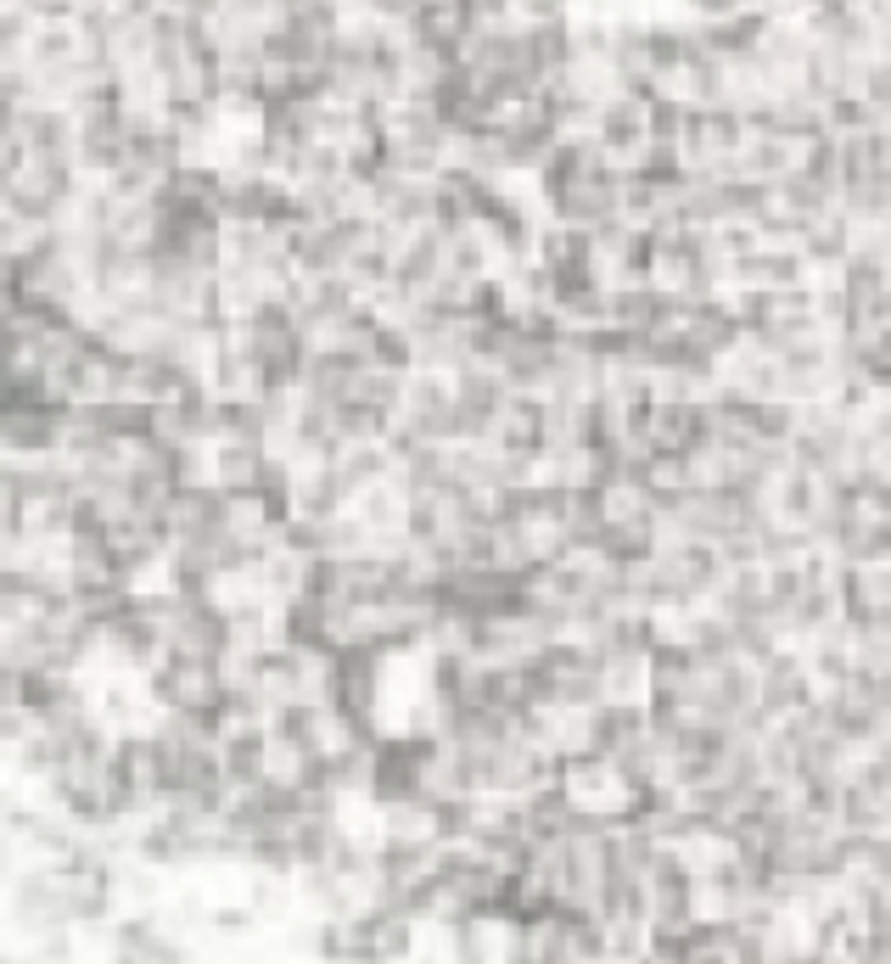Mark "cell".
<instances>
[{
    "mask_svg": "<svg viewBox=\"0 0 891 964\" xmlns=\"http://www.w3.org/2000/svg\"><path fill=\"white\" fill-rule=\"evenodd\" d=\"M505 399H510V388L494 365H460L454 370V438L460 444H488Z\"/></svg>",
    "mask_w": 891,
    "mask_h": 964,
    "instance_id": "cell-1",
    "label": "cell"
},
{
    "mask_svg": "<svg viewBox=\"0 0 891 964\" xmlns=\"http://www.w3.org/2000/svg\"><path fill=\"white\" fill-rule=\"evenodd\" d=\"M449 269V236L438 225H415L398 236V259H393V292L398 298H420L427 286Z\"/></svg>",
    "mask_w": 891,
    "mask_h": 964,
    "instance_id": "cell-2",
    "label": "cell"
},
{
    "mask_svg": "<svg viewBox=\"0 0 891 964\" xmlns=\"http://www.w3.org/2000/svg\"><path fill=\"white\" fill-rule=\"evenodd\" d=\"M589 135L600 140V152L612 163H634V152L645 147V95L634 90H612L589 118Z\"/></svg>",
    "mask_w": 891,
    "mask_h": 964,
    "instance_id": "cell-3",
    "label": "cell"
},
{
    "mask_svg": "<svg viewBox=\"0 0 891 964\" xmlns=\"http://www.w3.org/2000/svg\"><path fill=\"white\" fill-rule=\"evenodd\" d=\"M12 920L34 937L45 931H68V908H62V875L57 870H34L12 886Z\"/></svg>",
    "mask_w": 891,
    "mask_h": 964,
    "instance_id": "cell-4",
    "label": "cell"
},
{
    "mask_svg": "<svg viewBox=\"0 0 891 964\" xmlns=\"http://www.w3.org/2000/svg\"><path fill=\"white\" fill-rule=\"evenodd\" d=\"M219 751V768H224V780L230 791H247L264 780V757H269V730L264 723H230V730L213 741Z\"/></svg>",
    "mask_w": 891,
    "mask_h": 964,
    "instance_id": "cell-5",
    "label": "cell"
},
{
    "mask_svg": "<svg viewBox=\"0 0 891 964\" xmlns=\"http://www.w3.org/2000/svg\"><path fill=\"white\" fill-rule=\"evenodd\" d=\"M348 500H354V494H348L337 460H303V466H298V477H292V510H298V516L332 521Z\"/></svg>",
    "mask_w": 891,
    "mask_h": 964,
    "instance_id": "cell-6",
    "label": "cell"
},
{
    "mask_svg": "<svg viewBox=\"0 0 891 964\" xmlns=\"http://www.w3.org/2000/svg\"><path fill=\"white\" fill-rule=\"evenodd\" d=\"M269 460V444H253V438H213L208 449V482L219 489H253L258 471Z\"/></svg>",
    "mask_w": 891,
    "mask_h": 964,
    "instance_id": "cell-7",
    "label": "cell"
},
{
    "mask_svg": "<svg viewBox=\"0 0 891 964\" xmlns=\"http://www.w3.org/2000/svg\"><path fill=\"white\" fill-rule=\"evenodd\" d=\"M113 953L118 959H180L185 942H174L169 926L147 920V914H129V920L113 926Z\"/></svg>",
    "mask_w": 891,
    "mask_h": 964,
    "instance_id": "cell-8",
    "label": "cell"
},
{
    "mask_svg": "<svg viewBox=\"0 0 891 964\" xmlns=\"http://www.w3.org/2000/svg\"><path fill=\"white\" fill-rule=\"evenodd\" d=\"M332 421H337L343 444H382L393 426V410L370 404V399H343V404H332Z\"/></svg>",
    "mask_w": 891,
    "mask_h": 964,
    "instance_id": "cell-9",
    "label": "cell"
},
{
    "mask_svg": "<svg viewBox=\"0 0 891 964\" xmlns=\"http://www.w3.org/2000/svg\"><path fill=\"white\" fill-rule=\"evenodd\" d=\"M337 471H343V482H348V494H359V489H370V482L393 477L398 460H393L387 438H382V444H348V449L337 455Z\"/></svg>",
    "mask_w": 891,
    "mask_h": 964,
    "instance_id": "cell-10",
    "label": "cell"
},
{
    "mask_svg": "<svg viewBox=\"0 0 891 964\" xmlns=\"http://www.w3.org/2000/svg\"><path fill=\"white\" fill-rule=\"evenodd\" d=\"M208 926H213L219 937H247V931L258 926V914H253V908H213Z\"/></svg>",
    "mask_w": 891,
    "mask_h": 964,
    "instance_id": "cell-11",
    "label": "cell"
},
{
    "mask_svg": "<svg viewBox=\"0 0 891 964\" xmlns=\"http://www.w3.org/2000/svg\"><path fill=\"white\" fill-rule=\"evenodd\" d=\"M28 730H34V718L18 701H0V746H18Z\"/></svg>",
    "mask_w": 891,
    "mask_h": 964,
    "instance_id": "cell-12",
    "label": "cell"
},
{
    "mask_svg": "<svg viewBox=\"0 0 891 964\" xmlns=\"http://www.w3.org/2000/svg\"><path fill=\"white\" fill-rule=\"evenodd\" d=\"M7 807H12V802H7V791H0V818H7Z\"/></svg>",
    "mask_w": 891,
    "mask_h": 964,
    "instance_id": "cell-13",
    "label": "cell"
}]
</instances>
